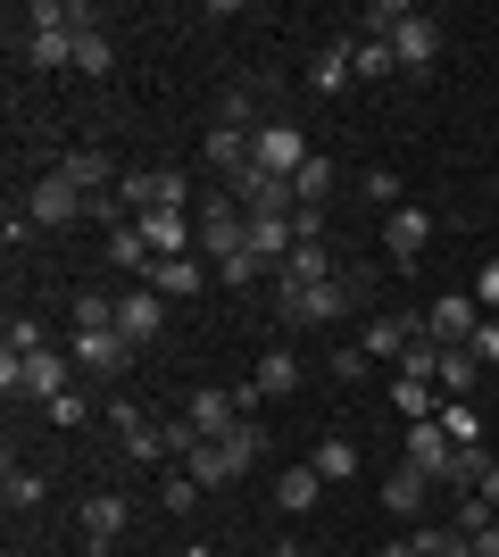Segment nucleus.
Returning a JSON list of instances; mask_svg holds the SVG:
<instances>
[{"instance_id":"1a4fd4ad","label":"nucleus","mask_w":499,"mask_h":557,"mask_svg":"<svg viewBox=\"0 0 499 557\" xmlns=\"http://www.w3.org/2000/svg\"><path fill=\"white\" fill-rule=\"evenodd\" d=\"M75 34H84V25H9V42L25 50V67H75Z\"/></svg>"},{"instance_id":"6ab92c4d","label":"nucleus","mask_w":499,"mask_h":557,"mask_svg":"<svg viewBox=\"0 0 499 557\" xmlns=\"http://www.w3.org/2000/svg\"><path fill=\"white\" fill-rule=\"evenodd\" d=\"M150 292H159V300H184V292H200V283H209V267H200V258H150Z\"/></svg>"},{"instance_id":"58836bf2","label":"nucleus","mask_w":499,"mask_h":557,"mask_svg":"<svg viewBox=\"0 0 499 557\" xmlns=\"http://www.w3.org/2000/svg\"><path fill=\"white\" fill-rule=\"evenodd\" d=\"M34 349H50L42 325H34V317H9V342H0V358H34Z\"/></svg>"},{"instance_id":"72a5a7b5","label":"nucleus","mask_w":499,"mask_h":557,"mask_svg":"<svg viewBox=\"0 0 499 557\" xmlns=\"http://www.w3.org/2000/svg\"><path fill=\"white\" fill-rule=\"evenodd\" d=\"M250 383H259L266 399H275V392H291V383H300V358H284V349H266V358H259V374H250Z\"/></svg>"},{"instance_id":"09e8293b","label":"nucleus","mask_w":499,"mask_h":557,"mask_svg":"<svg viewBox=\"0 0 499 557\" xmlns=\"http://www.w3.org/2000/svg\"><path fill=\"white\" fill-rule=\"evenodd\" d=\"M475 292H483L475 308H483V317H491V308H499V258H491V267H483V283H475Z\"/></svg>"},{"instance_id":"4be33fe9","label":"nucleus","mask_w":499,"mask_h":557,"mask_svg":"<svg viewBox=\"0 0 499 557\" xmlns=\"http://www.w3.org/2000/svg\"><path fill=\"white\" fill-rule=\"evenodd\" d=\"M325 200H333V166H325V159H309L300 175H291V216H300V209L325 216Z\"/></svg>"},{"instance_id":"f3484780","label":"nucleus","mask_w":499,"mask_h":557,"mask_svg":"<svg viewBox=\"0 0 499 557\" xmlns=\"http://www.w3.org/2000/svg\"><path fill=\"white\" fill-rule=\"evenodd\" d=\"M450 433H441V417L433 424H408V466H416V474H433V483H441V474H450Z\"/></svg>"},{"instance_id":"2eb2a0df","label":"nucleus","mask_w":499,"mask_h":557,"mask_svg":"<svg viewBox=\"0 0 499 557\" xmlns=\"http://www.w3.org/2000/svg\"><path fill=\"white\" fill-rule=\"evenodd\" d=\"M391 59H400V67H416V75H425L433 59H441V25H433L425 9H416V17H408L400 34H391Z\"/></svg>"},{"instance_id":"de8ad7c7","label":"nucleus","mask_w":499,"mask_h":557,"mask_svg":"<svg viewBox=\"0 0 499 557\" xmlns=\"http://www.w3.org/2000/svg\"><path fill=\"white\" fill-rule=\"evenodd\" d=\"M50 424H84V392H59V399H50Z\"/></svg>"},{"instance_id":"9b49d317","label":"nucleus","mask_w":499,"mask_h":557,"mask_svg":"<svg viewBox=\"0 0 499 557\" xmlns=\"http://www.w3.org/2000/svg\"><path fill=\"white\" fill-rule=\"evenodd\" d=\"M117 333H125V342H134V349H150V342H159V333H166V300H159V292H150V283H142V292H125V300H117Z\"/></svg>"},{"instance_id":"a19ab883","label":"nucleus","mask_w":499,"mask_h":557,"mask_svg":"<svg viewBox=\"0 0 499 557\" xmlns=\"http://www.w3.org/2000/svg\"><path fill=\"white\" fill-rule=\"evenodd\" d=\"M416 557H475V541L458 533V524L450 533H416Z\"/></svg>"},{"instance_id":"49530a36","label":"nucleus","mask_w":499,"mask_h":557,"mask_svg":"<svg viewBox=\"0 0 499 557\" xmlns=\"http://www.w3.org/2000/svg\"><path fill=\"white\" fill-rule=\"evenodd\" d=\"M25 233H34V216H25V209L0 216V242H9V250H25Z\"/></svg>"},{"instance_id":"f8f14e48","label":"nucleus","mask_w":499,"mask_h":557,"mask_svg":"<svg viewBox=\"0 0 499 557\" xmlns=\"http://www.w3.org/2000/svg\"><path fill=\"white\" fill-rule=\"evenodd\" d=\"M425 242H433V216L425 209H391V216H383V250H391V267H416Z\"/></svg>"},{"instance_id":"393cba45","label":"nucleus","mask_w":499,"mask_h":557,"mask_svg":"<svg viewBox=\"0 0 499 557\" xmlns=\"http://www.w3.org/2000/svg\"><path fill=\"white\" fill-rule=\"evenodd\" d=\"M284 283H333V250H325V242H291Z\"/></svg>"},{"instance_id":"8fccbe9b","label":"nucleus","mask_w":499,"mask_h":557,"mask_svg":"<svg viewBox=\"0 0 499 557\" xmlns=\"http://www.w3.org/2000/svg\"><path fill=\"white\" fill-rule=\"evenodd\" d=\"M483 508H499V466H491V474H483Z\"/></svg>"},{"instance_id":"7ed1b4c3","label":"nucleus","mask_w":499,"mask_h":557,"mask_svg":"<svg viewBox=\"0 0 499 557\" xmlns=\"http://www.w3.org/2000/svg\"><path fill=\"white\" fill-rule=\"evenodd\" d=\"M117 200L134 216L150 209H191V184H184V166H134V175H117Z\"/></svg>"},{"instance_id":"e433bc0d","label":"nucleus","mask_w":499,"mask_h":557,"mask_svg":"<svg viewBox=\"0 0 499 557\" xmlns=\"http://www.w3.org/2000/svg\"><path fill=\"white\" fill-rule=\"evenodd\" d=\"M441 433H450V442H483V417L466 399H441Z\"/></svg>"},{"instance_id":"cd10ccee","label":"nucleus","mask_w":499,"mask_h":557,"mask_svg":"<svg viewBox=\"0 0 499 557\" xmlns=\"http://www.w3.org/2000/svg\"><path fill=\"white\" fill-rule=\"evenodd\" d=\"M275 499H284L291 516H309L316 499H325V474H316V466H284V491H275Z\"/></svg>"},{"instance_id":"f03ea898","label":"nucleus","mask_w":499,"mask_h":557,"mask_svg":"<svg viewBox=\"0 0 499 557\" xmlns=\"http://www.w3.org/2000/svg\"><path fill=\"white\" fill-rule=\"evenodd\" d=\"M0 392L9 399H59L75 392V358H59V349H34V358H0Z\"/></svg>"},{"instance_id":"423d86ee","label":"nucleus","mask_w":499,"mask_h":557,"mask_svg":"<svg viewBox=\"0 0 499 557\" xmlns=\"http://www.w3.org/2000/svg\"><path fill=\"white\" fill-rule=\"evenodd\" d=\"M67 358H75V374H92V383H117V374L134 367L142 349H134L117 325H109V333H75V349H67Z\"/></svg>"},{"instance_id":"79ce46f5","label":"nucleus","mask_w":499,"mask_h":557,"mask_svg":"<svg viewBox=\"0 0 499 557\" xmlns=\"http://www.w3.org/2000/svg\"><path fill=\"white\" fill-rule=\"evenodd\" d=\"M466 358H475V367H491V358H499V317H483V325H475V342H466Z\"/></svg>"},{"instance_id":"a18cd8bd","label":"nucleus","mask_w":499,"mask_h":557,"mask_svg":"<svg viewBox=\"0 0 499 557\" xmlns=\"http://www.w3.org/2000/svg\"><path fill=\"white\" fill-rule=\"evenodd\" d=\"M216 275H225V283H234V292H241V283H259L266 267H259V258H250V250H241V258H225V267H216Z\"/></svg>"},{"instance_id":"c85d7f7f","label":"nucleus","mask_w":499,"mask_h":557,"mask_svg":"<svg viewBox=\"0 0 499 557\" xmlns=\"http://www.w3.org/2000/svg\"><path fill=\"white\" fill-rule=\"evenodd\" d=\"M483 474H491L483 442H458V449H450V474H441V483H450V491H483Z\"/></svg>"},{"instance_id":"dca6fc26","label":"nucleus","mask_w":499,"mask_h":557,"mask_svg":"<svg viewBox=\"0 0 499 557\" xmlns=\"http://www.w3.org/2000/svg\"><path fill=\"white\" fill-rule=\"evenodd\" d=\"M291 242H300V233H291V216H275V209H259V216H250V258H259V267H275V275H284Z\"/></svg>"},{"instance_id":"ddd939ff","label":"nucleus","mask_w":499,"mask_h":557,"mask_svg":"<svg viewBox=\"0 0 499 557\" xmlns=\"http://www.w3.org/2000/svg\"><path fill=\"white\" fill-rule=\"evenodd\" d=\"M184 417L200 424V442H216V433H234V424H250V417H241V399H234V392H216V383H200V392L184 399Z\"/></svg>"},{"instance_id":"39448f33","label":"nucleus","mask_w":499,"mask_h":557,"mask_svg":"<svg viewBox=\"0 0 499 557\" xmlns=\"http://www.w3.org/2000/svg\"><path fill=\"white\" fill-rule=\"evenodd\" d=\"M316 150H309V134H300V125H259V134H250V166H259V175H300V166H309Z\"/></svg>"},{"instance_id":"473e14b6","label":"nucleus","mask_w":499,"mask_h":557,"mask_svg":"<svg viewBox=\"0 0 499 557\" xmlns=\"http://www.w3.org/2000/svg\"><path fill=\"white\" fill-rule=\"evenodd\" d=\"M309 466H316V474H325V483H350V474H358V442H341V433H333V442L316 449Z\"/></svg>"},{"instance_id":"c03bdc74","label":"nucleus","mask_w":499,"mask_h":557,"mask_svg":"<svg viewBox=\"0 0 499 557\" xmlns=\"http://www.w3.org/2000/svg\"><path fill=\"white\" fill-rule=\"evenodd\" d=\"M216 125H241V134H259V125H250V92H225V100H216Z\"/></svg>"},{"instance_id":"b1692460","label":"nucleus","mask_w":499,"mask_h":557,"mask_svg":"<svg viewBox=\"0 0 499 557\" xmlns=\"http://www.w3.org/2000/svg\"><path fill=\"white\" fill-rule=\"evenodd\" d=\"M117 424H125V449H134V458H166V449H175L166 424H150L142 408H117Z\"/></svg>"},{"instance_id":"5701e85b","label":"nucleus","mask_w":499,"mask_h":557,"mask_svg":"<svg viewBox=\"0 0 499 557\" xmlns=\"http://www.w3.org/2000/svg\"><path fill=\"white\" fill-rule=\"evenodd\" d=\"M391 408H400L408 424H433V417H441V392L416 383V374H400V383H391Z\"/></svg>"},{"instance_id":"f257e3e1","label":"nucleus","mask_w":499,"mask_h":557,"mask_svg":"<svg viewBox=\"0 0 499 557\" xmlns=\"http://www.w3.org/2000/svg\"><path fill=\"white\" fill-rule=\"evenodd\" d=\"M259 449H266L259 424H234V433H216V442H191V449H184V474H191L200 491H216V483H234V474H250V466H259Z\"/></svg>"},{"instance_id":"37998d69","label":"nucleus","mask_w":499,"mask_h":557,"mask_svg":"<svg viewBox=\"0 0 499 557\" xmlns=\"http://www.w3.org/2000/svg\"><path fill=\"white\" fill-rule=\"evenodd\" d=\"M366 200H375V209H400V175H391V166H375V175H366Z\"/></svg>"},{"instance_id":"9d476101","label":"nucleus","mask_w":499,"mask_h":557,"mask_svg":"<svg viewBox=\"0 0 499 557\" xmlns=\"http://www.w3.org/2000/svg\"><path fill=\"white\" fill-rule=\"evenodd\" d=\"M25 216H34V225H75V216H84V191H75L67 175H59V166H50L42 184L25 191Z\"/></svg>"},{"instance_id":"2f4dec72","label":"nucleus","mask_w":499,"mask_h":557,"mask_svg":"<svg viewBox=\"0 0 499 557\" xmlns=\"http://www.w3.org/2000/svg\"><path fill=\"white\" fill-rule=\"evenodd\" d=\"M433 392H441V399H466V392H475V358H466V349H441V374H433Z\"/></svg>"},{"instance_id":"ea45409f","label":"nucleus","mask_w":499,"mask_h":557,"mask_svg":"<svg viewBox=\"0 0 499 557\" xmlns=\"http://www.w3.org/2000/svg\"><path fill=\"white\" fill-rule=\"evenodd\" d=\"M159 508L166 516H191V508H200V483H191V474H166V483H159Z\"/></svg>"},{"instance_id":"412c9836","label":"nucleus","mask_w":499,"mask_h":557,"mask_svg":"<svg viewBox=\"0 0 499 557\" xmlns=\"http://www.w3.org/2000/svg\"><path fill=\"white\" fill-rule=\"evenodd\" d=\"M209 166L234 184L241 166H250V134H241V125H209Z\"/></svg>"},{"instance_id":"a878e982","label":"nucleus","mask_w":499,"mask_h":557,"mask_svg":"<svg viewBox=\"0 0 499 557\" xmlns=\"http://www.w3.org/2000/svg\"><path fill=\"white\" fill-rule=\"evenodd\" d=\"M408 17H416L408 0H375V9H358V25H350V34H366V42H391V34H400Z\"/></svg>"},{"instance_id":"a211bd4d","label":"nucleus","mask_w":499,"mask_h":557,"mask_svg":"<svg viewBox=\"0 0 499 557\" xmlns=\"http://www.w3.org/2000/svg\"><path fill=\"white\" fill-rule=\"evenodd\" d=\"M59 175H67L84 200H100V191H117V166H109V150H67L59 159Z\"/></svg>"},{"instance_id":"7c9ffc66","label":"nucleus","mask_w":499,"mask_h":557,"mask_svg":"<svg viewBox=\"0 0 499 557\" xmlns=\"http://www.w3.org/2000/svg\"><path fill=\"white\" fill-rule=\"evenodd\" d=\"M350 75H358L350 42H333V50H316V67H309V84H316V92H341V84H350Z\"/></svg>"},{"instance_id":"864d4df0","label":"nucleus","mask_w":499,"mask_h":557,"mask_svg":"<svg viewBox=\"0 0 499 557\" xmlns=\"http://www.w3.org/2000/svg\"><path fill=\"white\" fill-rule=\"evenodd\" d=\"M491 191H499V175H491Z\"/></svg>"},{"instance_id":"603ef678","label":"nucleus","mask_w":499,"mask_h":557,"mask_svg":"<svg viewBox=\"0 0 499 557\" xmlns=\"http://www.w3.org/2000/svg\"><path fill=\"white\" fill-rule=\"evenodd\" d=\"M284 557H316V549H284Z\"/></svg>"},{"instance_id":"f704fd0d","label":"nucleus","mask_w":499,"mask_h":557,"mask_svg":"<svg viewBox=\"0 0 499 557\" xmlns=\"http://www.w3.org/2000/svg\"><path fill=\"white\" fill-rule=\"evenodd\" d=\"M109 267H142V275H150V242H142V225H117V233H109Z\"/></svg>"},{"instance_id":"3c124183","label":"nucleus","mask_w":499,"mask_h":557,"mask_svg":"<svg viewBox=\"0 0 499 557\" xmlns=\"http://www.w3.org/2000/svg\"><path fill=\"white\" fill-rule=\"evenodd\" d=\"M175 557H216V549H200V541H191V549H175Z\"/></svg>"},{"instance_id":"c756f323","label":"nucleus","mask_w":499,"mask_h":557,"mask_svg":"<svg viewBox=\"0 0 499 557\" xmlns=\"http://www.w3.org/2000/svg\"><path fill=\"white\" fill-rule=\"evenodd\" d=\"M109 67H117V42H109L100 25H84V34H75V75H109Z\"/></svg>"},{"instance_id":"c9c22d12","label":"nucleus","mask_w":499,"mask_h":557,"mask_svg":"<svg viewBox=\"0 0 499 557\" xmlns=\"http://www.w3.org/2000/svg\"><path fill=\"white\" fill-rule=\"evenodd\" d=\"M0 499H9V516L42 508V474H17V466H9V483H0Z\"/></svg>"},{"instance_id":"aec40b11","label":"nucleus","mask_w":499,"mask_h":557,"mask_svg":"<svg viewBox=\"0 0 499 557\" xmlns=\"http://www.w3.org/2000/svg\"><path fill=\"white\" fill-rule=\"evenodd\" d=\"M416 317H375V325L358 333V349H366V358H408V342H416Z\"/></svg>"},{"instance_id":"0eeeda50","label":"nucleus","mask_w":499,"mask_h":557,"mask_svg":"<svg viewBox=\"0 0 499 557\" xmlns=\"http://www.w3.org/2000/svg\"><path fill=\"white\" fill-rule=\"evenodd\" d=\"M475 325H483L475 292H441V300H433V317H425V342H441V349H466V342H475Z\"/></svg>"},{"instance_id":"bb28decb","label":"nucleus","mask_w":499,"mask_h":557,"mask_svg":"<svg viewBox=\"0 0 499 557\" xmlns=\"http://www.w3.org/2000/svg\"><path fill=\"white\" fill-rule=\"evenodd\" d=\"M425 491H433V474H416V466H400V474L383 483V508H391V516H416V508H425Z\"/></svg>"},{"instance_id":"4c0bfd02","label":"nucleus","mask_w":499,"mask_h":557,"mask_svg":"<svg viewBox=\"0 0 499 557\" xmlns=\"http://www.w3.org/2000/svg\"><path fill=\"white\" fill-rule=\"evenodd\" d=\"M350 59H358V75H391V67H400L391 42H366V34H350Z\"/></svg>"},{"instance_id":"20e7f679","label":"nucleus","mask_w":499,"mask_h":557,"mask_svg":"<svg viewBox=\"0 0 499 557\" xmlns=\"http://www.w3.org/2000/svg\"><path fill=\"white\" fill-rule=\"evenodd\" d=\"M275 308H284V325H333L350 308V292H341V275L333 283H284L275 275Z\"/></svg>"},{"instance_id":"4468645a","label":"nucleus","mask_w":499,"mask_h":557,"mask_svg":"<svg viewBox=\"0 0 499 557\" xmlns=\"http://www.w3.org/2000/svg\"><path fill=\"white\" fill-rule=\"evenodd\" d=\"M117 533H125V499H117V491H84V549L109 557Z\"/></svg>"},{"instance_id":"6e6552de","label":"nucleus","mask_w":499,"mask_h":557,"mask_svg":"<svg viewBox=\"0 0 499 557\" xmlns=\"http://www.w3.org/2000/svg\"><path fill=\"white\" fill-rule=\"evenodd\" d=\"M200 250H209L216 267L250 250V216H241V200H209V216H200Z\"/></svg>"}]
</instances>
